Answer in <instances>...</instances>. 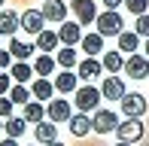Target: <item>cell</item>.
Masks as SVG:
<instances>
[{"label":"cell","mask_w":149,"mask_h":146,"mask_svg":"<svg viewBox=\"0 0 149 146\" xmlns=\"http://www.w3.org/2000/svg\"><path fill=\"white\" fill-rule=\"evenodd\" d=\"M91 122H94V131H97V134H110V131L119 128V116L113 110H97Z\"/></svg>","instance_id":"obj_5"},{"label":"cell","mask_w":149,"mask_h":146,"mask_svg":"<svg viewBox=\"0 0 149 146\" xmlns=\"http://www.w3.org/2000/svg\"><path fill=\"white\" fill-rule=\"evenodd\" d=\"M76 79H79V73L61 70L58 76H55V91H61V95H70V91H76Z\"/></svg>","instance_id":"obj_17"},{"label":"cell","mask_w":149,"mask_h":146,"mask_svg":"<svg viewBox=\"0 0 149 146\" xmlns=\"http://www.w3.org/2000/svg\"><path fill=\"white\" fill-rule=\"evenodd\" d=\"M100 3H104V6H107V9H119V6H122V3H125V0H100Z\"/></svg>","instance_id":"obj_35"},{"label":"cell","mask_w":149,"mask_h":146,"mask_svg":"<svg viewBox=\"0 0 149 146\" xmlns=\"http://www.w3.org/2000/svg\"><path fill=\"white\" fill-rule=\"evenodd\" d=\"M33 73H37V70H33L28 61H15V64H12V73H9V76H12V82H28Z\"/></svg>","instance_id":"obj_24"},{"label":"cell","mask_w":149,"mask_h":146,"mask_svg":"<svg viewBox=\"0 0 149 146\" xmlns=\"http://www.w3.org/2000/svg\"><path fill=\"white\" fill-rule=\"evenodd\" d=\"M46 146H64V143H58V140H52V143H46Z\"/></svg>","instance_id":"obj_37"},{"label":"cell","mask_w":149,"mask_h":146,"mask_svg":"<svg viewBox=\"0 0 149 146\" xmlns=\"http://www.w3.org/2000/svg\"><path fill=\"white\" fill-rule=\"evenodd\" d=\"M46 116L52 119V122H70L73 110H70V101H49V107H46Z\"/></svg>","instance_id":"obj_11"},{"label":"cell","mask_w":149,"mask_h":146,"mask_svg":"<svg viewBox=\"0 0 149 146\" xmlns=\"http://www.w3.org/2000/svg\"><path fill=\"white\" fill-rule=\"evenodd\" d=\"M125 73L131 79H146L149 76V55H137V52H134L125 61Z\"/></svg>","instance_id":"obj_4"},{"label":"cell","mask_w":149,"mask_h":146,"mask_svg":"<svg viewBox=\"0 0 149 146\" xmlns=\"http://www.w3.org/2000/svg\"><path fill=\"white\" fill-rule=\"evenodd\" d=\"M0 128H3V116H0Z\"/></svg>","instance_id":"obj_40"},{"label":"cell","mask_w":149,"mask_h":146,"mask_svg":"<svg viewBox=\"0 0 149 146\" xmlns=\"http://www.w3.org/2000/svg\"><path fill=\"white\" fill-rule=\"evenodd\" d=\"M88 131H94V122L85 113H76V116H70V134L73 137H85Z\"/></svg>","instance_id":"obj_16"},{"label":"cell","mask_w":149,"mask_h":146,"mask_svg":"<svg viewBox=\"0 0 149 146\" xmlns=\"http://www.w3.org/2000/svg\"><path fill=\"white\" fill-rule=\"evenodd\" d=\"M128 12H134V15H143V12L149 9V0H125Z\"/></svg>","instance_id":"obj_30"},{"label":"cell","mask_w":149,"mask_h":146,"mask_svg":"<svg viewBox=\"0 0 149 146\" xmlns=\"http://www.w3.org/2000/svg\"><path fill=\"white\" fill-rule=\"evenodd\" d=\"M100 95H104L107 101H122V97H125V82H122V76H107L104 82H100Z\"/></svg>","instance_id":"obj_8"},{"label":"cell","mask_w":149,"mask_h":146,"mask_svg":"<svg viewBox=\"0 0 149 146\" xmlns=\"http://www.w3.org/2000/svg\"><path fill=\"white\" fill-rule=\"evenodd\" d=\"M137 49H140V34L137 31H122L119 34V52H131L134 55Z\"/></svg>","instance_id":"obj_22"},{"label":"cell","mask_w":149,"mask_h":146,"mask_svg":"<svg viewBox=\"0 0 149 146\" xmlns=\"http://www.w3.org/2000/svg\"><path fill=\"white\" fill-rule=\"evenodd\" d=\"M55 58L52 55H40L37 61H33V70H37V76H52V70H55Z\"/></svg>","instance_id":"obj_27"},{"label":"cell","mask_w":149,"mask_h":146,"mask_svg":"<svg viewBox=\"0 0 149 146\" xmlns=\"http://www.w3.org/2000/svg\"><path fill=\"white\" fill-rule=\"evenodd\" d=\"M82 52H85V55H100V52H104V34H100V31H97V34H85L82 37Z\"/></svg>","instance_id":"obj_19"},{"label":"cell","mask_w":149,"mask_h":146,"mask_svg":"<svg viewBox=\"0 0 149 146\" xmlns=\"http://www.w3.org/2000/svg\"><path fill=\"white\" fill-rule=\"evenodd\" d=\"M146 55H149V37H146Z\"/></svg>","instance_id":"obj_39"},{"label":"cell","mask_w":149,"mask_h":146,"mask_svg":"<svg viewBox=\"0 0 149 146\" xmlns=\"http://www.w3.org/2000/svg\"><path fill=\"white\" fill-rule=\"evenodd\" d=\"M100 70H104V64L97 61V58H82V61L76 64V73H79V79H85V82H88V79H97L100 76Z\"/></svg>","instance_id":"obj_13"},{"label":"cell","mask_w":149,"mask_h":146,"mask_svg":"<svg viewBox=\"0 0 149 146\" xmlns=\"http://www.w3.org/2000/svg\"><path fill=\"white\" fill-rule=\"evenodd\" d=\"M6 67H12V52L0 49V70H6Z\"/></svg>","instance_id":"obj_34"},{"label":"cell","mask_w":149,"mask_h":146,"mask_svg":"<svg viewBox=\"0 0 149 146\" xmlns=\"http://www.w3.org/2000/svg\"><path fill=\"white\" fill-rule=\"evenodd\" d=\"M3 3H6V0H0V6H3Z\"/></svg>","instance_id":"obj_41"},{"label":"cell","mask_w":149,"mask_h":146,"mask_svg":"<svg viewBox=\"0 0 149 146\" xmlns=\"http://www.w3.org/2000/svg\"><path fill=\"white\" fill-rule=\"evenodd\" d=\"M52 91H55V82H49L46 76H40L37 82L31 85V95L37 97V101H52Z\"/></svg>","instance_id":"obj_20"},{"label":"cell","mask_w":149,"mask_h":146,"mask_svg":"<svg viewBox=\"0 0 149 146\" xmlns=\"http://www.w3.org/2000/svg\"><path fill=\"white\" fill-rule=\"evenodd\" d=\"M58 43H61L58 31H46V28H43V31L37 34V49H40V52H55Z\"/></svg>","instance_id":"obj_18"},{"label":"cell","mask_w":149,"mask_h":146,"mask_svg":"<svg viewBox=\"0 0 149 146\" xmlns=\"http://www.w3.org/2000/svg\"><path fill=\"white\" fill-rule=\"evenodd\" d=\"M73 12H76V22L79 24H91V22H97V6L91 3V0H73Z\"/></svg>","instance_id":"obj_7"},{"label":"cell","mask_w":149,"mask_h":146,"mask_svg":"<svg viewBox=\"0 0 149 146\" xmlns=\"http://www.w3.org/2000/svg\"><path fill=\"white\" fill-rule=\"evenodd\" d=\"M0 116H3V119L12 116V97H3V95H0Z\"/></svg>","instance_id":"obj_32"},{"label":"cell","mask_w":149,"mask_h":146,"mask_svg":"<svg viewBox=\"0 0 149 146\" xmlns=\"http://www.w3.org/2000/svg\"><path fill=\"white\" fill-rule=\"evenodd\" d=\"M33 134H37V140L40 143H52V140H58V125L52 122H37V131H33Z\"/></svg>","instance_id":"obj_21"},{"label":"cell","mask_w":149,"mask_h":146,"mask_svg":"<svg viewBox=\"0 0 149 146\" xmlns=\"http://www.w3.org/2000/svg\"><path fill=\"white\" fill-rule=\"evenodd\" d=\"M94 24H97V31H100L104 37H119V34H122V28H125V22H122V15H119L116 9H107V12H100Z\"/></svg>","instance_id":"obj_1"},{"label":"cell","mask_w":149,"mask_h":146,"mask_svg":"<svg viewBox=\"0 0 149 146\" xmlns=\"http://www.w3.org/2000/svg\"><path fill=\"white\" fill-rule=\"evenodd\" d=\"M100 88H94V85H82V88H76V110L79 113H91L100 107Z\"/></svg>","instance_id":"obj_2"},{"label":"cell","mask_w":149,"mask_h":146,"mask_svg":"<svg viewBox=\"0 0 149 146\" xmlns=\"http://www.w3.org/2000/svg\"><path fill=\"white\" fill-rule=\"evenodd\" d=\"M100 64H104V70H110V73L125 70V58H122V52H107V55L100 58Z\"/></svg>","instance_id":"obj_25"},{"label":"cell","mask_w":149,"mask_h":146,"mask_svg":"<svg viewBox=\"0 0 149 146\" xmlns=\"http://www.w3.org/2000/svg\"><path fill=\"white\" fill-rule=\"evenodd\" d=\"M0 37H3V34H0Z\"/></svg>","instance_id":"obj_42"},{"label":"cell","mask_w":149,"mask_h":146,"mask_svg":"<svg viewBox=\"0 0 149 146\" xmlns=\"http://www.w3.org/2000/svg\"><path fill=\"white\" fill-rule=\"evenodd\" d=\"M9 97H12V104H28L31 101V88H24V82H15L9 88Z\"/></svg>","instance_id":"obj_29"},{"label":"cell","mask_w":149,"mask_h":146,"mask_svg":"<svg viewBox=\"0 0 149 146\" xmlns=\"http://www.w3.org/2000/svg\"><path fill=\"white\" fill-rule=\"evenodd\" d=\"M43 24H46V15H43V9H24L22 12V31H28V34L37 37L40 31H43Z\"/></svg>","instance_id":"obj_9"},{"label":"cell","mask_w":149,"mask_h":146,"mask_svg":"<svg viewBox=\"0 0 149 146\" xmlns=\"http://www.w3.org/2000/svg\"><path fill=\"white\" fill-rule=\"evenodd\" d=\"M55 61H58V64H61L64 70L76 67V49H73V46H64V49L58 52V58H55Z\"/></svg>","instance_id":"obj_28"},{"label":"cell","mask_w":149,"mask_h":146,"mask_svg":"<svg viewBox=\"0 0 149 146\" xmlns=\"http://www.w3.org/2000/svg\"><path fill=\"white\" fill-rule=\"evenodd\" d=\"M24 119H28L31 125L43 122V119H46V107H43V104H37V101H28V104H24Z\"/></svg>","instance_id":"obj_26"},{"label":"cell","mask_w":149,"mask_h":146,"mask_svg":"<svg viewBox=\"0 0 149 146\" xmlns=\"http://www.w3.org/2000/svg\"><path fill=\"white\" fill-rule=\"evenodd\" d=\"M9 52H12L15 61H28L33 52H37V43H24V40H15V37H12L9 40Z\"/></svg>","instance_id":"obj_15"},{"label":"cell","mask_w":149,"mask_h":146,"mask_svg":"<svg viewBox=\"0 0 149 146\" xmlns=\"http://www.w3.org/2000/svg\"><path fill=\"white\" fill-rule=\"evenodd\" d=\"M58 37H61V43H64V46H76V43H82V31H79V22H61Z\"/></svg>","instance_id":"obj_12"},{"label":"cell","mask_w":149,"mask_h":146,"mask_svg":"<svg viewBox=\"0 0 149 146\" xmlns=\"http://www.w3.org/2000/svg\"><path fill=\"white\" fill-rule=\"evenodd\" d=\"M67 9L70 6L64 3V0H46L43 3V15H46V22H67Z\"/></svg>","instance_id":"obj_10"},{"label":"cell","mask_w":149,"mask_h":146,"mask_svg":"<svg viewBox=\"0 0 149 146\" xmlns=\"http://www.w3.org/2000/svg\"><path fill=\"white\" fill-rule=\"evenodd\" d=\"M3 128H6V137H22L24 128H28V119L24 116H9L3 122Z\"/></svg>","instance_id":"obj_23"},{"label":"cell","mask_w":149,"mask_h":146,"mask_svg":"<svg viewBox=\"0 0 149 146\" xmlns=\"http://www.w3.org/2000/svg\"><path fill=\"white\" fill-rule=\"evenodd\" d=\"M0 146H18V137H6V140L0 143Z\"/></svg>","instance_id":"obj_36"},{"label":"cell","mask_w":149,"mask_h":146,"mask_svg":"<svg viewBox=\"0 0 149 146\" xmlns=\"http://www.w3.org/2000/svg\"><path fill=\"white\" fill-rule=\"evenodd\" d=\"M116 134H119V140H125V143H137L140 137H143V122H140L137 116H128L125 122H119Z\"/></svg>","instance_id":"obj_3"},{"label":"cell","mask_w":149,"mask_h":146,"mask_svg":"<svg viewBox=\"0 0 149 146\" xmlns=\"http://www.w3.org/2000/svg\"><path fill=\"white\" fill-rule=\"evenodd\" d=\"M134 31H137L140 37H149V12L137 15V22H134Z\"/></svg>","instance_id":"obj_31"},{"label":"cell","mask_w":149,"mask_h":146,"mask_svg":"<svg viewBox=\"0 0 149 146\" xmlns=\"http://www.w3.org/2000/svg\"><path fill=\"white\" fill-rule=\"evenodd\" d=\"M15 31H22V15H15L12 9H3L0 12V34L15 37Z\"/></svg>","instance_id":"obj_14"},{"label":"cell","mask_w":149,"mask_h":146,"mask_svg":"<svg viewBox=\"0 0 149 146\" xmlns=\"http://www.w3.org/2000/svg\"><path fill=\"white\" fill-rule=\"evenodd\" d=\"M9 88H12V76L6 70H0V95H6Z\"/></svg>","instance_id":"obj_33"},{"label":"cell","mask_w":149,"mask_h":146,"mask_svg":"<svg viewBox=\"0 0 149 146\" xmlns=\"http://www.w3.org/2000/svg\"><path fill=\"white\" fill-rule=\"evenodd\" d=\"M116 146H134V143H125V140H119V143H116Z\"/></svg>","instance_id":"obj_38"},{"label":"cell","mask_w":149,"mask_h":146,"mask_svg":"<svg viewBox=\"0 0 149 146\" xmlns=\"http://www.w3.org/2000/svg\"><path fill=\"white\" fill-rule=\"evenodd\" d=\"M146 107H149V104H146V97L143 95H137V91H131V95H128V91H125V97H122V110H125V116H143V113H146Z\"/></svg>","instance_id":"obj_6"}]
</instances>
